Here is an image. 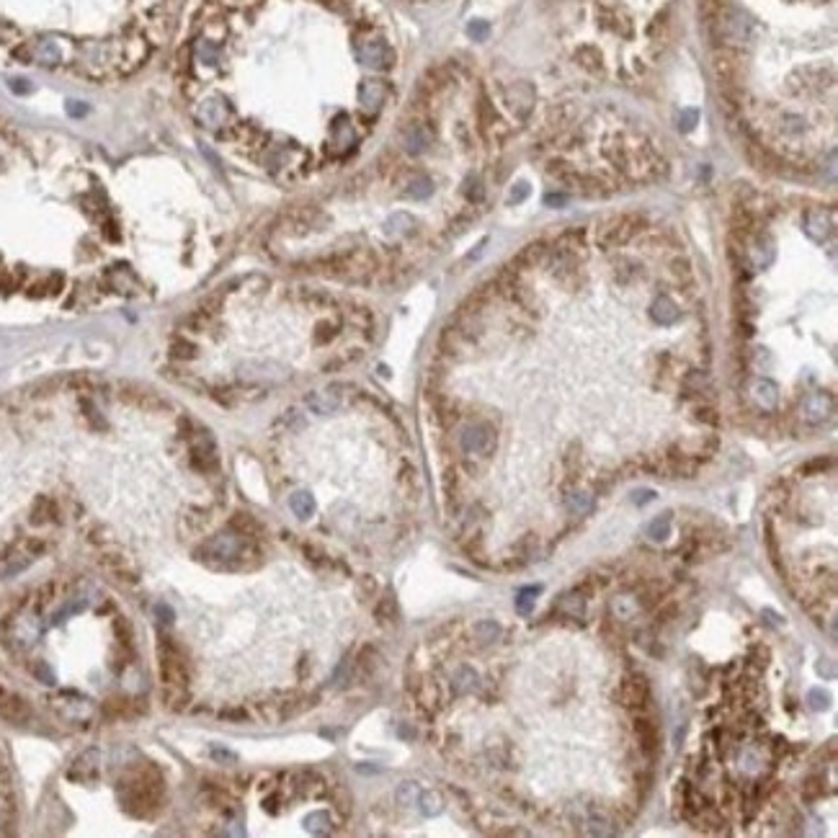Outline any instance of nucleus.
I'll use <instances>...</instances> for the list:
<instances>
[{
  "label": "nucleus",
  "instance_id": "6e6552de",
  "mask_svg": "<svg viewBox=\"0 0 838 838\" xmlns=\"http://www.w3.org/2000/svg\"><path fill=\"white\" fill-rule=\"evenodd\" d=\"M387 96H390V86H387L382 78H367L359 86V104H361V109H364L367 114H372V116L379 114V109L384 106Z\"/></svg>",
  "mask_w": 838,
  "mask_h": 838
},
{
  "label": "nucleus",
  "instance_id": "a878e982",
  "mask_svg": "<svg viewBox=\"0 0 838 838\" xmlns=\"http://www.w3.org/2000/svg\"><path fill=\"white\" fill-rule=\"evenodd\" d=\"M647 534H650V539H653V542H663V539H668V536H670V513H663V516H658V519L650 524Z\"/></svg>",
  "mask_w": 838,
  "mask_h": 838
},
{
  "label": "nucleus",
  "instance_id": "79ce46f5",
  "mask_svg": "<svg viewBox=\"0 0 838 838\" xmlns=\"http://www.w3.org/2000/svg\"><path fill=\"white\" fill-rule=\"evenodd\" d=\"M694 124H696V111H694V109H687V111L681 114L679 129H681V132H691V129H694Z\"/></svg>",
  "mask_w": 838,
  "mask_h": 838
},
{
  "label": "nucleus",
  "instance_id": "0eeeda50",
  "mask_svg": "<svg viewBox=\"0 0 838 838\" xmlns=\"http://www.w3.org/2000/svg\"><path fill=\"white\" fill-rule=\"evenodd\" d=\"M799 413H802V421H805V424H810V426L823 424V421L830 418V413H833V395L825 390L810 392V395H805V400H802Z\"/></svg>",
  "mask_w": 838,
  "mask_h": 838
},
{
  "label": "nucleus",
  "instance_id": "c03bdc74",
  "mask_svg": "<svg viewBox=\"0 0 838 838\" xmlns=\"http://www.w3.org/2000/svg\"><path fill=\"white\" fill-rule=\"evenodd\" d=\"M470 36H472V39H485V36H487V24H485V21H472V24H470Z\"/></svg>",
  "mask_w": 838,
  "mask_h": 838
},
{
  "label": "nucleus",
  "instance_id": "1a4fd4ad",
  "mask_svg": "<svg viewBox=\"0 0 838 838\" xmlns=\"http://www.w3.org/2000/svg\"><path fill=\"white\" fill-rule=\"evenodd\" d=\"M356 144V129H353L351 119L349 116H335L330 121V140H327V150L333 155H344Z\"/></svg>",
  "mask_w": 838,
  "mask_h": 838
},
{
  "label": "nucleus",
  "instance_id": "2eb2a0df",
  "mask_svg": "<svg viewBox=\"0 0 838 838\" xmlns=\"http://www.w3.org/2000/svg\"><path fill=\"white\" fill-rule=\"evenodd\" d=\"M750 395L756 400V405H761L764 410H774L779 403V387L771 379H756L750 387Z\"/></svg>",
  "mask_w": 838,
  "mask_h": 838
},
{
  "label": "nucleus",
  "instance_id": "4c0bfd02",
  "mask_svg": "<svg viewBox=\"0 0 838 838\" xmlns=\"http://www.w3.org/2000/svg\"><path fill=\"white\" fill-rule=\"evenodd\" d=\"M462 191L467 194V199H472V201H480L482 196H485V189H482V181H480V178H467L462 186Z\"/></svg>",
  "mask_w": 838,
  "mask_h": 838
},
{
  "label": "nucleus",
  "instance_id": "e433bc0d",
  "mask_svg": "<svg viewBox=\"0 0 838 838\" xmlns=\"http://www.w3.org/2000/svg\"><path fill=\"white\" fill-rule=\"evenodd\" d=\"M830 464H833L830 459H825V457H818V459H810L807 464H802V467H799V472L813 478V475H823V472L828 470Z\"/></svg>",
  "mask_w": 838,
  "mask_h": 838
},
{
  "label": "nucleus",
  "instance_id": "58836bf2",
  "mask_svg": "<svg viewBox=\"0 0 838 838\" xmlns=\"http://www.w3.org/2000/svg\"><path fill=\"white\" fill-rule=\"evenodd\" d=\"M694 418L699 421V424H704V426H717V424H719V418H717V413H715V407H710V405L696 407Z\"/></svg>",
  "mask_w": 838,
  "mask_h": 838
},
{
  "label": "nucleus",
  "instance_id": "4be33fe9",
  "mask_svg": "<svg viewBox=\"0 0 838 838\" xmlns=\"http://www.w3.org/2000/svg\"><path fill=\"white\" fill-rule=\"evenodd\" d=\"M289 508H292L295 516H299V519H310L312 513H315V498H312L310 493L299 490V493H295L292 498H289Z\"/></svg>",
  "mask_w": 838,
  "mask_h": 838
},
{
  "label": "nucleus",
  "instance_id": "9d476101",
  "mask_svg": "<svg viewBox=\"0 0 838 838\" xmlns=\"http://www.w3.org/2000/svg\"><path fill=\"white\" fill-rule=\"evenodd\" d=\"M304 403H307V407H310L312 413L327 415V413H335L338 407L344 405V392H341V387H327V390L310 392V395L304 398Z\"/></svg>",
  "mask_w": 838,
  "mask_h": 838
},
{
  "label": "nucleus",
  "instance_id": "7c9ffc66",
  "mask_svg": "<svg viewBox=\"0 0 838 838\" xmlns=\"http://www.w3.org/2000/svg\"><path fill=\"white\" fill-rule=\"evenodd\" d=\"M637 609H640V604L635 599H630V596H622V599L616 596L614 604H611V611H619L616 619H632V614H635Z\"/></svg>",
  "mask_w": 838,
  "mask_h": 838
},
{
  "label": "nucleus",
  "instance_id": "f8f14e48",
  "mask_svg": "<svg viewBox=\"0 0 838 838\" xmlns=\"http://www.w3.org/2000/svg\"><path fill=\"white\" fill-rule=\"evenodd\" d=\"M204 555L215 560H230V557H240V539L235 534H222L215 536L204 544Z\"/></svg>",
  "mask_w": 838,
  "mask_h": 838
},
{
  "label": "nucleus",
  "instance_id": "a19ab883",
  "mask_svg": "<svg viewBox=\"0 0 838 838\" xmlns=\"http://www.w3.org/2000/svg\"><path fill=\"white\" fill-rule=\"evenodd\" d=\"M635 273H637V266L632 264V261H624L622 266H616V279L624 281V284H627V281H630Z\"/></svg>",
  "mask_w": 838,
  "mask_h": 838
},
{
  "label": "nucleus",
  "instance_id": "a18cd8bd",
  "mask_svg": "<svg viewBox=\"0 0 838 838\" xmlns=\"http://www.w3.org/2000/svg\"><path fill=\"white\" fill-rule=\"evenodd\" d=\"M67 114H72V116H86V114H88V106L80 104V101H67Z\"/></svg>",
  "mask_w": 838,
  "mask_h": 838
},
{
  "label": "nucleus",
  "instance_id": "aec40b11",
  "mask_svg": "<svg viewBox=\"0 0 838 838\" xmlns=\"http://www.w3.org/2000/svg\"><path fill=\"white\" fill-rule=\"evenodd\" d=\"M536 547H539V536H536V534H532V532H529V534L521 536L519 542L511 547L513 555H516V557H513V560H516V565H524V562H529V560L534 557Z\"/></svg>",
  "mask_w": 838,
  "mask_h": 838
},
{
  "label": "nucleus",
  "instance_id": "f3484780",
  "mask_svg": "<svg viewBox=\"0 0 838 838\" xmlns=\"http://www.w3.org/2000/svg\"><path fill=\"white\" fill-rule=\"evenodd\" d=\"M650 315H653L655 323L670 325V323H676V320L681 318V310L670 297H658V299L653 302V307H650Z\"/></svg>",
  "mask_w": 838,
  "mask_h": 838
},
{
  "label": "nucleus",
  "instance_id": "c9c22d12",
  "mask_svg": "<svg viewBox=\"0 0 838 838\" xmlns=\"http://www.w3.org/2000/svg\"><path fill=\"white\" fill-rule=\"evenodd\" d=\"M591 495H586V493H578V490H573V493L567 495V506H570V508H573V511H578V513H586V511H591Z\"/></svg>",
  "mask_w": 838,
  "mask_h": 838
},
{
  "label": "nucleus",
  "instance_id": "9b49d317",
  "mask_svg": "<svg viewBox=\"0 0 838 838\" xmlns=\"http://www.w3.org/2000/svg\"><path fill=\"white\" fill-rule=\"evenodd\" d=\"M640 230H642V219H637V217L614 219V222L604 230V243H607V245H619V243H627V240L635 238Z\"/></svg>",
  "mask_w": 838,
  "mask_h": 838
},
{
  "label": "nucleus",
  "instance_id": "09e8293b",
  "mask_svg": "<svg viewBox=\"0 0 838 838\" xmlns=\"http://www.w3.org/2000/svg\"><path fill=\"white\" fill-rule=\"evenodd\" d=\"M511 196H513V199H516V201H521V199H524V196H529V184H527V181H521L519 186H513Z\"/></svg>",
  "mask_w": 838,
  "mask_h": 838
},
{
  "label": "nucleus",
  "instance_id": "bb28decb",
  "mask_svg": "<svg viewBox=\"0 0 838 838\" xmlns=\"http://www.w3.org/2000/svg\"><path fill=\"white\" fill-rule=\"evenodd\" d=\"M196 57H199V62H201V65H207V67L217 65V47H215V41H209L207 36H201V39L196 41Z\"/></svg>",
  "mask_w": 838,
  "mask_h": 838
},
{
  "label": "nucleus",
  "instance_id": "72a5a7b5",
  "mask_svg": "<svg viewBox=\"0 0 838 838\" xmlns=\"http://www.w3.org/2000/svg\"><path fill=\"white\" fill-rule=\"evenodd\" d=\"M418 797H421V790H418V784H415V782H403V784H400V790H398L400 805H413Z\"/></svg>",
  "mask_w": 838,
  "mask_h": 838
},
{
  "label": "nucleus",
  "instance_id": "dca6fc26",
  "mask_svg": "<svg viewBox=\"0 0 838 838\" xmlns=\"http://www.w3.org/2000/svg\"><path fill=\"white\" fill-rule=\"evenodd\" d=\"M830 230H833V222H830V217L825 215L823 209H813V212L807 215L805 232L813 240H825L830 235Z\"/></svg>",
  "mask_w": 838,
  "mask_h": 838
},
{
  "label": "nucleus",
  "instance_id": "a211bd4d",
  "mask_svg": "<svg viewBox=\"0 0 838 838\" xmlns=\"http://www.w3.org/2000/svg\"><path fill=\"white\" fill-rule=\"evenodd\" d=\"M98 771V753L96 750H88V753H83L78 761H75V766L70 769V776L72 779H80V782H88V779H93Z\"/></svg>",
  "mask_w": 838,
  "mask_h": 838
},
{
  "label": "nucleus",
  "instance_id": "20e7f679",
  "mask_svg": "<svg viewBox=\"0 0 838 838\" xmlns=\"http://www.w3.org/2000/svg\"><path fill=\"white\" fill-rule=\"evenodd\" d=\"M196 114H199V121L204 127L217 129V132H222L232 121V106L224 96H212L207 101H201Z\"/></svg>",
  "mask_w": 838,
  "mask_h": 838
},
{
  "label": "nucleus",
  "instance_id": "c85d7f7f",
  "mask_svg": "<svg viewBox=\"0 0 838 838\" xmlns=\"http://www.w3.org/2000/svg\"><path fill=\"white\" fill-rule=\"evenodd\" d=\"M410 227H413V217L410 215H392L390 222L384 224V230L390 235H405Z\"/></svg>",
  "mask_w": 838,
  "mask_h": 838
},
{
  "label": "nucleus",
  "instance_id": "393cba45",
  "mask_svg": "<svg viewBox=\"0 0 838 838\" xmlns=\"http://www.w3.org/2000/svg\"><path fill=\"white\" fill-rule=\"evenodd\" d=\"M374 614H377V619H379L382 624L384 622H395V619H398V604H395V596H390V593H387V596H384V599L377 604Z\"/></svg>",
  "mask_w": 838,
  "mask_h": 838
},
{
  "label": "nucleus",
  "instance_id": "39448f33",
  "mask_svg": "<svg viewBox=\"0 0 838 838\" xmlns=\"http://www.w3.org/2000/svg\"><path fill=\"white\" fill-rule=\"evenodd\" d=\"M632 727H635V733H637L640 750L645 753L647 759H655L658 750H661V727H658V722H655L653 717H647V712H637Z\"/></svg>",
  "mask_w": 838,
  "mask_h": 838
},
{
  "label": "nucleus",
  "instance_id": "f704fd0d",
  "mask_svg": "<svg viewBox=\"0 0 838 838\" xmlns=\"http://www.w3.org/2000/svg\"><path fill=\"white\" fill-rule=\"evenodd\" d=\"M304 825H307V830H312V833H327L330 830V818H327V813H312L307 820H304Z\"/></svg>",
  "mask_w": 838,
  "mask_h": 838
},
{
  "label": "nucleus",
  "instance_id": "4468645a",
  "mask_svg": "<svg viewBox=\"0 0 838 838\" xmlns=\"http://www.w3.org/2000/svg\"><path fill=\"white\" fill-rule=\"evenodd\" d=\"M506 101H508V109H511L516 116L527 119L529 111H532V106H534V93H532V88H529L527 83H519V86H513V88L508 90Z\"/></svg>",
  "mask_w": 838,
  "mask_h": 838
},
{
  "label": "nucleus",
  "instance_id": "412c9836",
  "mask_svg": "<svg viewBox=\"0 0 838 838\" xmlns=\"http://www.w3.org/2000/svg\"><path fill=\"white\" fill-rule=\"evenodd\" d=\"M823 795H825V776L813 774V776H807L805 782H802V799H805L807 805L818 802Z\"/></svg>",
  "mask_w": 838,
  "mask_h": 838
},
{
  "label": "nucleus",
  "instance_id": "ddd939ff",
  "mask_svg": "<svg viewBox=\"0 0 838 838\" xmlns=\"http://www.w3.org/2000/svg\"><path fill=\"white\" fill-rule=\"evenodd\" d=\"M403 147H405L407 155H421L431 147V129L426 124H410V127L403 132Z\"/></svg>",
  "mask_w": 838,
  "mask_h": 838
},
{
  "label": "nucleus",
  "instance_id": "8fccbe9b",
  "mask_svg": "<svg viewBox=\"0 0 838 838\" xmlns=\"http://www.w3.org/2000/svg\"><path fill=\"white\" fill-rule=\"evenodd\" d=\"M547 204H550V207H555V204H565V199H562V196H547Z\"/></svg>",
  "mask_w": 838,
  "mask_h": 838
},
{
  "label": "nucleus",
  "instance_id": "49530a36",
  "mask_svg": "<svg viewBox=\"0 0 838 838\" xmlns=\"http://www.w3.org/2000/svg\"><path fill=\"white\" fill-rule=\"evenodd\" d=\"M8 86H11L13 90H16V93H21V96L32 90V83H29V80H21V78H13V80L8 83Z\"/></svg>",
  "mask_w": 838,
  "mask_h": 838
},
{
  "label": "nucleus",
  "instance_id": "b1692460",
  "mask_svg": "<svg viewBox=\"0 0 838 838\" xmlns=\"http://www.w3.org/2000/svg\"><path fill=\"white\" fill-rule=\"evenodd\" d=\"M452 687H454V694L472 691V689L478 687V673H475L472 668H459V670H457L454 681H452Z\"/></svg>",
  "mask_w": 838,
  "mask_h": 838
},
{
  "label": "nucleus",
  "instance_id": "37998d69",
  "mask_svg": "<svg viewBox=\"0 0 838 838\" xmlns=\"http://www.w3.org/2000/svg\"><path fill=\"white\" fill-rule=\"evenodd\" d=\"M173 356H181V359H191L194 356V346L186 344V341H178L176 346H173Z\"/></svg>",
  "mask_w": 838,
  "mask_h": 838
},
{
  "label": "nucleus",
  "instance_id": "ea45409f",
  "mask_svg": "<svg viewBox=\"0 0 838 838\" xmlns=\"http://www.w3.org/2000/svg\"><path fill=\"white\" fill-rule=\"evenodd\" d=\"M807 699H810V707H813V710H825V707H828L830 704V696L825 694V691H820V689H813V691H810V694H807Z\"/></svg>",
  "mask_w": 838,
  "mask_h": 838
},
{
  "label": "nucleus",
  "instance_id": "2f4dec72",
  "mask_svg": "<svg viewBox=\"0 0 838 838\" xmlns=\"http://www.w3.org/2000/svg\"><path fill=\"white\" fill-rule=\"evenodd\" d=\"M475 637L480 640V642H493V640H498V635H501V627L495 622H480L475 624Z\"/></svg>",
  "mask_w": 838,
  "mask_h": 838
},
{
  "label": "nucleus",
  "instance_id": "7ed1b4c3",
  "mask_svg": "<svg viewBox=\"0 0 838 838\" xmlns=\"http://www.w3.org/2000/svg\"><path fill=\"white\" fill-rule=\"evenodd\" d=\"M650 702H653V691H650V684H647L645 676H627V679L619 684V704L624 710L637 715V712H647L650 710Z\"/></svg>",
  "mask_w": 838,
  "mask_h": 838
},
{
  "label": "nucleus",
  "instance_id": "f257e3e1",
  "mask_svg": "<svg viewBox=\"0 0 838 838\" xmlns=\"http://www.w3.org/2000/svg\"><path fill=\"white\" fill-rule=\"evenodd\" d=\"M160 676H163V684H165L168 699L173 702L170 707H176L178 699L186 696V681H189V676H186V665L181 661L178 647L168 637H163V642H160ZM178 707H181V702H178Z\"/></svg>",
  "mask_w": 838,
  "mask_h": 838
},
{
  "label": "nucleus",
  "instance_id": "473e14b6",
  "mask_svg": "<svg viewBox=\"0 0 838 838\" xmlns=\"http://www.w3.org/2000/svg\"><path fill=\"white\" fill-rule=\"evenodd\" d=\"M676 614H679V604H676V601H665V604H661L658 614H655V624H658V627H661V624H670L673 619H676Z\"/></svg>",
  "mask_w": 838,
  "mask_h": 838
},
{
  "label": "nucleus",
  "instance_id": "f03ea898",
  "mask_svg": "<svg viewBox=\"0 0 838 838\" xmlns=\"http://www.w3.org/2000/svg\"><path fill=\"white\" fill-rule=\"evenodd\" d=\"M353 49H356L359 62L374 72H387L392 65H395V52H392V47L387 44V39L379 36V34H372V32L359 34V36L353 39Z\"/></svg>",
  "mask_w": 838,
  "mask_h": 838
},
{
  "label": "nucleus",
  "instance_id": "423d86ee",
  "mask_svg": "<svg viewBox=\"0 0 838 838\" xmlns=\"http://www.w3.org/2000/svg\"><path fill=\"white\" fill-rule=\"evenodd\" d=\"M462 449L467 454H478V457H487L495 449V433L490 426L485 424H475L467 426L462 431Z\"/></svg>",
  "mask_w": 838,
  "mask_h": 838
},
{
  "label": "nucleus",
  "instance_id": "cd10ccee",
  "mask_svg": "<svg viewBox=\"0 0 838 838\" xmlns=\"http://www.w3.org/2000/svg\"><path fill=\"white\" fill-rule=\"evenodd\" d=\"M418 802H421V810H424V815H439L441 807H444V799H441L439 792H426V795H421L418 797Z\"/></svg>",
  "mask_w": 838,
  "mask_h": 838
},
{
  "label": "nucleus",
  "instance_id": "c756f323",
  "mask_svg": "<svg viewBox=\"0 0 838 838\" xmlns=\"http://www.w3.org/2000/svg\"><path fill=\"white\" fill-rule=\"evenodd\" d=\"M536 593H539V588H521L519 596H516V614H521V616L532 614V607H534V599H532V596H536Z\"/></svg>",
  "mask_w": 838,
  "mask_h": 838
},
{
  "label": "nucleus",
  "instance_id": "6ab92c4d",
  "mask_svg": "<svg viewBox=\"0 0 838 838\" xmlns=\"http://www.w3.org/2000/svg\"><path fill=\"white\" fill-rule=\"evenodd\" d=\"M34 60L41 65H47V67H55V65L62 62V52H60V47H57L52 39H41V41H36V47H34Z\"/></svg>",
  "mask_w": 838,
  "mask_h": 838
},
{
  "label": "nucleus",
  "instance_id": "de8ad7c7",
  "mask_svg": "<svg viewBox=\"0 0 838 838\" xmlns=\"http://www.w3.org/2000/svg\"><path fill=\"white\" fill-rule=\"evenodd\" d=\"M632 495H635V498H632V501H635V503H640V506H642V503H647V501H653V498H655V493H653V490H635V493H632Z\"/></svg>",
  "mask_w": 838,
  "mask_h": 838
},
{
  "label": "nucleus",
  "instance_id": "5701e85b",
  "mask_svg": "<svg viewBox=\"0 0 838 838\" xmlns=\"http://www.w3.org/2000/svg\"><path fill=\"white\" fill-rule=\"evenodd\" d=\"M433 194V181L431 178H413L410 184L405 186V196H410V199H428Z\"/></svg>",
  "mask_w": 838,
  "mask_h": 838
}]
</instances>
